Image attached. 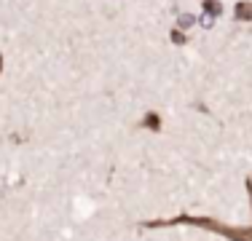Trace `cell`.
Instances as JSON below:
<instances>
[{
  "instance_id": "obj_6",
  "label": "cell",
  "mask_w": 252,
  "mask_h": 241,
  "mask_svg": "<svg viewBox=\"0 0 252 241\" xmlns=\"http://www.w3.org/2000/svg\"><path fill=\"white\" fill-rule=\"evenodd\" d=\"M169 40H172L175 46H185V43H188V38H185V32H183V30H177V27L169 32Z\"/></svg>"
},
{
  "instance_id": "obj_1",
  "label": "cell",
  "mask_w": 252,
  "mask_h": 241,
  "mask_svg": "<svg viewBox=\"0 0 252 241\" xmlns=\"http://www.w3.org/2000/svg\"><path fill=\"white\" fill-rule=\"evenodd\" d=\"M164 225H199V228H207V231L220 233V236H225L231 241H252V225H247V228H231V225H223V222H218V220H209V217L180 214V217H175V220L145 222V228H164Z\"/></svg>"
},
{
  "instance_id": "obj_4",
  "label": "cell",
  "mask_w": 252,
  "mask_h": 241,
  "mask_svg": "<svg viewBox=\"0 0 252 241\" xmlns=\"http://www.w3.org/2000/svg\"><path fill=\"white\" fill-rule=\"evenodd\" d=\"M196 22H199V19H196L193 14H180V16H177V24H175V27H177V30H183V32H185V30H193V27H196Z\"/></svg>"
},
{
  "instance_id": "obj_7",
  "label": "cell",
  "mask_w": 252,
  "mask_h": 241,
  "mask_svg": "<svg viewBox=\"0 0 252 241\" xmlns=\"http://www.w3.org/2000/svg\"><path fill=\"white\" fill-rule=\"evenodd\" d=\"M199 24H201L204 30H209V27H212V24H215V19H212V16H207V14H201V19H199Z\"/></svg>"
},
{
  "instance_id": "obj_5",
  "label": "cell",
  "mask_w": 252,
  "mask_h": 241,
  "mask_svg": "<svg viewBox=\"0 0 252 241\" xmlns=\"http://www.w3.org/2000/svg\"><path fill=\"white\" fill-rule=\"evenodd\" d=\"M142 123H145L148 129H153V131H158V129H161V118L156 116V113H148V116L142 118Z\"/></svg>"
},
{
  "instance_id": "obj_8",
  "label": "cell",
  "mask_w": 252,
  "mask_h": 241,
  "mask_svg": "<svg viewBox=\"0 0 252 241\" xmlns=\"http://www.w3.org/2000/svg\"><path fill=\"white\" fill-rule=\"evenodd\" d=\"M0 72H3V54H0Z\"/></svg>"
},
{
  "instance_id": "obj_3",
  "label": "cell",
  "mask_w": 252,
  "mask_h": 241,
  "mask_svg": "<svg viewBox=\"0 0 252 241\" xmlns=\"http://www.w3.org/2000/svg\"><path fill=\"white\" fill-rule=\"evenodd\" d=\"M201 8H204V14L212 16V19H220V16H223V11H225L220 0H201Z\"/></svg>"
},
{
  "instance_id": "obj_2",
  "label": "cell",
  "mask_w": 252,
  "mask_h": 241,
  "mask_svg": "<svg viewBox=\"0 0 252 241\" xmlns=\"http://www.w3.org/2000/svg\"><path fill=\"white\" fill-rule=\"evenodd\" d=\"M233 19L236 22H252V3L250 0H239L233 5Z\"/></svg>"
}]
</instances>
